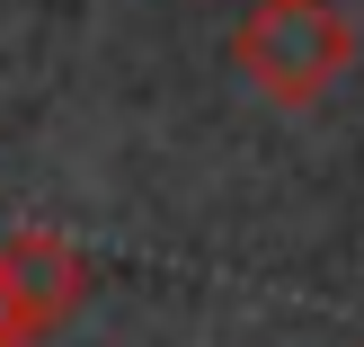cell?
Segmentation results:
<instances>
[{
  "label": "cell",
  "mask_w": 364,
  "mask_h": 347,
  "mask_svg": "<svg viewBox=\"0 0 364 347\" xmlns=\"http://www.w3.org/2000/svg\"><path fill=\"white\" fill-rule=\"evenodd\" d=\"M355 63V18L338 0H249L231 27V71L267 107H320Z\"/></svg>",
  "instance_id": "cell-1"
},
{
  "label": "cell",
  "mask_w": 364,
  "mask_h": 347,
  "mask_svg": "<svg viewBox=\"0 0 364 347\" xmlns=\"http://www.w3.org/2000/svg\"><path fill=\"white\" fill-rule=\"evenodd\" d=\"M80 294H89V259L63 232L45 223L0 232V347H45L80 312Z\"/></svg>",
  "instance_id": "cell-2"
}]
</instances>
